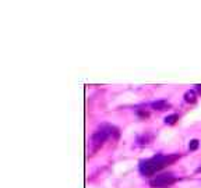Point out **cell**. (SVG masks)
<instances>
[{
    "instance_id": "1",
    "label": "cell",
    "mask_w": 201,
    "mask_h": 188,
    "mask_svg": "<svg viewBox=\"0 0 201 188\" xmlns=\"http://www.w3.org/2000/svg\"><path fill=\"white\" fill-rule=\"evenodd\" d=\"M173 159H175V157H166V156H164V155H157V156H154L152 159L145 160L144 163L141 164V172L144 173V174H147V176H151V174H154L157 170L164 167L169 160H173Z\"/></svg>"
},
{
    "instance_id": "2",
    "label": "cell",
    "mask_w": 201,
    "mask_h": 188,
    "mask_svg": "<svg viewBox=\"0 0 201 188\" xmlns=\"http://www.w3.org/2000/svg\"><path fill=\"white\" fill-rule=\"evenodd\" d=\"M175 177L168 173V174H161V176H157L155 178L151 180V185L152 187H158V188H164V187H168V185L173 184L175 183Z\"/></svg>"
},
{
    "instance_id": "3",
    "label": "cell",
    "mask_w": 201,
    "mask_h": 188,
    "mask_svg": "<svg viewBox=\"0 0 201 188\" xmlns=\"http://www.w3.org/2000/svg\"><path fill=\"white\" fill-rule=\"evenodd\" d=\"M108 134H109V131H104V130H99V131H97V132H95V134L92 135V144L97 145V146L102 145V142L106 140Z\"/></svg>"
},
{
    "instance_id": "4",
    "label": "cell",
    "mask_w": 201,
    "mask_h": 188,
    "mask_svg": "<svg viewBox=\"0 0 201 188\" xmlns=\"http://www.w3.org/2000/svg\"><path fill=\"white\" fill-rule=\"evenodd\" d=\"M152 107L157 109V110H165V109L170 107V104L166 102V100H158V102H154Z\"/></svg>"
},
{
    "instance_id": "5",
    "label": "cell",
    "mask_w": 201,
    "mask_h": 188,
    "mask_svg": "<svg viewBox=\"0 0 201 188\" xmlns=\"http://www.w3.org/2000/svg\"><path fill=\"white\" fill-rule=\"evenodd\" d=\"M196 92L194 91H187V92L184 93V100L187 102V103H196Z\"/></svg>"
},
{
    "instance_id": "6",
    "label": "cell",
    "mask_w": 201,
    "mask_h": 188,
    "mask_svg": "<svg viewBox=\"0 0 201 188\" xmlns=\"http://www.w3.org/2000/svg\"><path fill=\"white\" fill-rule=\"evenodd\" d=\"M177 120H179V114H170V116H168L165 119V123L169 125H172V124H175Z\"/></svg>"
},
{
    "instance_id": "7",
    "label": "cell",
    "mask_w": 201,
    "mask_h": 188,
    "mask_svg": "<svg viewBox=\"0 0 201 188\" xmlns=\"http://www.w3.org/2000/svg\"><path fill=\"white\" fill-rule=\"evenodd\" d=\"M198 145H200V141L198 140H191L189 144V151H196L198 148Z\"/></svg>"
},
{
    "instance_id": "8",
    "label": "cell",
    "mask_w": 201,
    "mask_h": 188,
    "mask_svg": "<svg viewBox=\"0 0 201 188\" xmlns=\"http://www.w3.org/2000/svg\"><path fill=\"white\" fill-rule=\"evenodd\" d=\"M197 87V91H198V93H201V85H196Z\"/></svg>"
}]
</instances>
